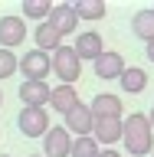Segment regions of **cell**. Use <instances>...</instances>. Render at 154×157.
<instances>
[{
    "label": "cell",
    "instance_id": "cell-4",
    "mask_svg": "<svg viewBox=\"0 0 154 157\" xmlns=\"http://www.w3.org/2000/svg\"><path fill=\"white\" fill-rule=\"evenodd\" d=\"M17 128L23 131V137H46V131H49L46 108H20Z\"/></svg>",
    "mask_w": 154,
    "mask_h": 157
},
{
    "label": "cell",
    "instance_id": "cell-3",
    "mask_svg": "<svg viewBox=\"0 0 154 157\" xmlns=\"http://www.w3.org/2000/svg\"><path fill=\"white\" fill-rule=\"evenodd\" d=\"M20 72H23V78L46 82V75L53 72V59H49V52H43V49H30V52H23V59H20Z\"/></svg>",
    "mask_w": 154,
    "mask_h": 157
},
{
    "label": "cell",
    "instance_id": "cell-23",
    "mask_svg": "<svg viewBox=\"0 0 154 157\" xmlns=\"http://www.w3.org/2000/svg\"><path fill=\"white\" fill-rule=\"evenodd\" d=\"M144 56H148V59H151V62H154V43H148V49H144Z\"/></svg>",
    "mask_w": 154,
    "mask_h": 157
},
{
    "label": "cell",
    "instance_id": "cell-22",
    "mask_svg": "<svg viewBox=\"0 0 154 157\" xmlns=\"http://www.w3.org/2000/svg\"><path fill=\"white\" fill-rule=\"evenodd\" d=\"M98 157H121V154H118L115 147H105V151H102V154H98Z\"/></svg>",
    "mask_w": 154,
    "mask_h": 157
},
{
    "label": "cell",
    "instance_id": "cell-8",
    "mask_svg": "<svg viewBox=\"0 0 154 157\" xmlns=\"http://www.w3.org/2000/svg\"><path fill=\"white\" fill-rule=\"evenodd\" d=\"M121 134H125V118H95L92 137L98 141V147H102V144L112 147L115 141H121Z\"/></svg>",
    "mask_w": 154,
    "mask_h": 157
},
{
    "label": "cell",
    "instance_id": "cell-1",
    "mask_svg": "<svg viewBox=\"0 0 154 157\" xmlns=\"http://www.w3.org/2000/svg\"><path fill=\"white\" fill-rule=\"evenodd\" d=\"M121 144L131 157H148L154 151V128L148 121V115L141 111H131L125 118V134H121Z\"/></svg>",
    "mask_w": 154,
    "mask_h": 157
},
{
    "label": "cell",
    "instance_id": "cell-20",
    "mask_svg": "<svg viewBox=\"0 0 154 157\" xmlns=\"http://www.w3.org/2000/svg\"><path fill=\"white\" fill-rule=\"evenodd\" d=\"M102 154V147H98V141L92 134L89 137H76V141H72V154L69 157H98Z\"/></svg>",
    "mask_w": 154,
    "mask_h": 157
},
{
    "label": "cell",
    "instance_id": "cell-15",
    "mask_svg": "<svg viewBox=\"0 0 154 157\" xmlns=\"http://www.w3.org/2000/svg\"><path fill=\"white\" fill-rule=\"evenodd\" d=\"M118 85L125 88L128 95H141V92L148 88V72L138 69V66H128L125 72H121V78H118Z\"/></svg>",
    "mask_w": 154,
    "mask_h": 157
},
{
    "label": "cell",
    "instance_id": "cell-6",
    "mask_svg": "<svg viewBox=\"0 0 154 157\" xmlns=\"http://www.w3.org/2000/svg\"><path fill=\"white\" fill-rule=\"evenodd\" d=\"M49 95H53L49 82L23 78V85H20V101H23V108H46L49 105Z\"/></svg>",
    "mask_w": 154,
    "mask_h": 157
},
{
    "label": "cell",
    "instance_id": "cell-2",
    "mask_svg": "<svg viewBox=\"0 0 154 157\" xmlns=\"http://www.w3.org/2000/svg\"><path fill=\"white\" fill-rule=\"evenodd\" d=\"M49 59H53V72H56L59 85H76V78L82 75V59L76 56V49L72 46H59Z\"/></svg>",
    "mask_w": 154,
    "mask_h": 157
},
{
    "label": "cell",
    "instance_id": "cell-28",
    "mask_svg": "<svg viewBox=\"0 0 154 157\" xmlns=\"http://www.w3.org/2000/svg\"><path fill=\"white\" fill-rule=\"evenodd\" d=\"M151 10H154V7H151Z\"/></svg>",
    "mask_w": 154,
    "mask_h": 157
},
{
    "label": "cell",
    "instance_id": "cell-16",
    "mask_svg": "<svg viewBox=\"0 0 154 157\" xmlns=\"http://www.w3.org/2000/svg\"><path fill=\"white\" fill-rule=\"evenodd\" d=\"M33 39H36V49H43V52H56L59 46H62V36H59L56 29L49 26V23H36V29H33Z\"/></svg>",
    "mask_w": 154,
    "mask_h": 157
},
{
    "label": "cell",
    "instance_id": "cell-14",
    "mask_svg": "<svg viewBox=\"0 0 154 157\" xmlns=\"http://www.w3.org/2000/svg\"><path fill=\"white\" fill-rule=\"evenodd\" d=\"M76 105H79L76 85H56V88H53V95H49V108H53V111H59V115L66 118Z\"/></svg>",
    "mask_w": 154,
    "mask_h": 157
},
{
    "label": "cell",
    "instance_id": "cell-7",
    "mask_svg": "<svg viewBox=\"0 0 154 157\" xmlns=\"http://www.w3.org/2000/svg\"><path fill=\"white\" fill-rule=\"evenodd\" d=\"M92 128H95V115H92V108L79 101V105L66 115V131H69V134H76V137H89V134H92Z\"/></svg>",
    "mask_w": 154,
    "mask_h": 157
},
{
    "label": "cell",
    "instance_id": "cell-9",
    "mask_svg": "<svg viewBox=\"0 0 154 157\" xmlns=\"http://www.w3.org/2000/svg\"><path fill=\"white\" fill-rule=\"evenodd\" d=\"M26 39L23 17H0V49H17Z\"/></svg>",
    "mask_w": 154,
    "mask_h": 157
},
{
    "label": "cell",
    "instance_id": "cell-13",
    "mask_svg": "<svg viewBox=\"0 0 154 157\" xmlns=\"http://www.w3.org/2000/svg\"><path fill=\"white\" fill-rule=\"evenodd\" d=\"M92 115L95 118H121L125 115V105H121V98L112 95V92H98L95 98H92Z\"/></svg>",
    "mask_w": 154,
    "mask_h": 157
},
{
    "label": "cell",
    "instance_id": "cell-12",
    "mask_svg": "<svg viewBox=\"0 0 154 157\" xmlns=\"http://www.w3.org/2000/svg\"><path fill=\"white\" fill-rule=\"evenodd\" d=\"M92 69H95L98 78H105V82H112V78H121V72H125V59H121V52H102V56L92 62Z\"/></svg>",
    "mask_w": 154,
    "mask_h": 157
},
{
    "label": "cell",
    "instance_id": "cell-11",
    "mask_svg": "<svg viewBox=\"0 0 154 157\" xmlns=\"http://www.w3.org/2000/svg\"><path fill=\"white\" fill-rule=\"evenodd\" d=\"M46 23H49L53 29H56L59 36H69V33H76V26H79V17H76V10H72V3H56Z\"/></svg>",
    "mask_w": 154,
    "mask_h": 157
},
{
    "label": "cell",
    "instance_id": "cell-24",
    "mask_svg": "<svg viewBox=\"0 0 154 157\" xmlns=\"http://www.w3.org/2000/svg\"><path fill=\"white\" fill-rule=\"evenodd\" d=\"M148 121H151V128H154V108H151V115H148Z\"/></svg>",
    "mask_w": 154,
    "mask_h": 157
},
{
    "label": "cell",
    "instance_id": "cell-27",
    "mask_svg": "<svg viewBox=\"0 0 154 157\" xmlns=\"http://www.w3.org/2000/svg\"><path fill=\"white\" fill-rule=\"evenodd\" d=\"M0 157H10V154H0Z\"/></svg>",
    "mask_w": 154,
    "mask_h": 157
},
{
    "label": "cell",
    "instance_id": "cell-10",
    "mask_svg": "<svg viewBox=\"0 0 154 157\" xmlns=\"http://www.w3.org/2000/svg\"><path fill=\"white\" fill-rule=\"evenodd\" d=\"M72 49H76V56L82 59V62H85V59L95 62V59L105 52V43H102V36H98L95 29H82V33L76 36V46H72Z\"/></svg>",
    "mask_w": 154,
    "mask_h": 157
},
{
    "label": "cell",
    "instance_id": "cell-21",
    "mask_svg": "<svg viewBox=\"0 0 154 157\" xmlns=\"http://www.w3.org/2000/svg\"><path fill=\"white\" fill-rule=\"evenodd\" d=\"M20 69V59L13 49H0V78H10Z\"/></svg>",
    "mask_w": 154,
    "mask_h": 157
},
{
    "label": "cell",
    "instance_id": "cell-17",
    "mask_svg": "<svg viewBox=\"0 0 154 157\" xmlns=\"http://www.w3.org/2000/svg\"><path fill=\"white\" fill-rule=\"evenodd\" d=\"M131 33L144 43H154V10H138L131 17Z\"/></svg>",
    "mask_w": 154,
    "mask_h": 157
},
{
    "label": "cell",
    "instance_id": "cell-18",
    "mask_svg": "<svg viewBox=\"0 0 154 157\" xmlns=\"http://www.w3.org/2000/svg\"><path fill=\"white\" fill-rule=\"evenodd\" d=\"M72 10H76L79 20H89V23H92V20H102V17L108 13V7L102 3V0H76Z\"/></svg>",
    "mask_w": 154,
    "mask_h": 157
},
{
    "label": "cell",
    "instance_id": "cell-26",
    "mask_svg": "<svg viewBox=\"0 0 154 157\" xmlns=\"http://www.w3.org/2000/svg\"><path fill=\"white\" fill-rule=\"evenodd\" d=\"M30 157H43V154H30Z\"/></svg>",
    "mask_w": 154,
    "mask_h": 157
},
{
    "label": "cell",
    "instance_id": "cell-19",
    "mask_svg": "<svg viewBox=\"0 0 154 157\" xmlns=\"http://www.w3.org/2000/svg\"><path fill=\"white\" fill-rule=\"evenodd\" d=\"M56 3L49 0H23V20H36V23H46L49 13H53Z\"/></svg>",
    "mask_w": 154,
    "mask_h": 157
},
{
    "label": "cell",
    "instance_id": "cell-5",
    "mask_svg": "<svg viewBox=\"0 0 154 157\" xmlns=\"http://www.w3.org/2000/svg\"><path fill=\"white\" fill-rule=\"evenodd\" d=\"M72 141L76 137L66 131V124L49 128L46 137H43V157H69L72 154Z\"/></svg>",
    "mask_w": 154,
    "mask_h": 157
},
{
    "label": "cell",
    "instance_id": "cell-25",
    "mask_svg": "<svg viewBox=\"0 0 154 157\" xmlns=\"http://www.w3.org/2000/svg\"><path fill=\"white\" fill-rule=\"evenodd\" d=\"M0 105H3V92H0Z\"/></svg>",
    "mask_w": 154,
    "mask_h": 157
}]
</instances>
